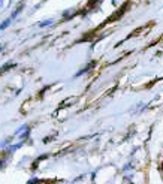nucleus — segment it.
Returning a JSON list of instances; mask_svg holds the SVG:
<instances>
[{"mask_svg": "<svg viewBox=\"0 0 163 184\" xmlns=\"http://www.w3.org/2000/svg\"><path fill=\"white\" fill-rule=\"evenodd\" d=\"M8 24H9V20H6V21H5L3 24L0 25V29H5V27H8Z\"/></svg>", "mask_w": 163, "mask_h": 184, "instance_id": "nucleus-1", "label": "nucleus"}, {"mask_svg": "<svg viewBox=\"0 0 163 184\" xmlns=\"http://www.w3.org/2000/svg\"><path fill=\"white\" fill-rule=\"evenodd\" d=\"M2 5H3V3H2V0H0V6H2Z\"/></svg>", "mask_w": 163, "mask_h": 184, "instance_id": "nucleus-2", "label": "nucleus"}]
</instances>
